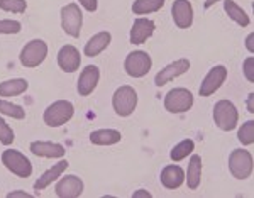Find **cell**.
Masks as SVG:
<instances>
[{
    "mask_svg": "<svg viewBox=\"0 0 254 198\" xmlns=\"http://www.w3.org/2000/svg\"><path fill=\"white\" fill-rule=\"evenodd\" d=\"M253 100H254V93H249V97H248V110L249 112H254V105H253Z\"/></svg>",
    "mask_w": 254,
    "mask_h": 198,
    "instance_id": "37",
    "label": "cell"
},
{
    "mask_svg": "<svg viewBox=\"0 0 254 198\" xmlns=\"http://www.w3.org/2000/svg\"><path fill=\"white\" fill-rule=\"evenodd\" d=\"M48 55V44L41 39L29 41L20 51V63L26 68H36L44 61Z\"/></svg>",
    "mask_w": 254,
    "mask_h": 198,
    "instance_id": "9",
    "label": "cell"
},
{
    "mask_svg": "<svg viewBox=\"0 0 254 198\" xmlns=\"http://www.w3.org/2000/svg\"><path fill=\"white\" fill-rule=\"evenodd\" d=\"M243 71H244V76L249 83H254V58L249 56L244 60V65H243Z\"/></svg>",
    "mask_w": 254,
    "mask_h": 198,
    "instance_id": "32",
    "label": "cell"
},
{
    "mask_svg": "<svg viewBox=\"0 0 254 198\" xmlns=\"http://www.w3.org/2000/svg\"><path fill=\"white\" fill-rule=\"evenodd\" d=\"M237 139L244 146H249V144L254 142V121H248L241 126L239 132H237Z\"/></svg>",
    "mask_w": 254,
    "mask_h": 198,
    "instance_id": "28",
    "label": "cell"
},
{
    "mask_svg": "<svg viewBox=\"0 0 254 198\" xmlns=\"http://www.w3.org/2000/svg\"><path fill=\"white\" fill-rule=\"evenodd\" d=\"M0 9L14 14H22L27 9L26 0H0Z\"/></svg>",
    "mask_w": 254,
    "mask_h": 198,
    "instance_id": "29",
    "label": "cell"
},
{
    "mask_svg": "<svg viewBox=\"0 0 254 198\" xmlns=\"http://www.w3.org/2000/svg\"><path fill=\"white\" fill-rule=\"evenodd\" d=\"M27 83L24 78H15V80H7L0 83V97H17L27 90Z\"/></svg>",
    "mask_w": 254,
    "mask_h": 198,
    "instance_id": "23",
    "label": "cell"
},
{
    "mask_svg": "<svg viewBox=\"0 0 254 198\" xmlns=\"http://www.w3.org/2000/svg\"><path fill=\"white\" fill-rule=\"evenodd\" d=\"M0 114L9 115V117H14V119L26 117V110H24L22 107L10 104V102H7V100H0Z\"/></svg>",
    "mask_w": 254,
    "mask_h": 198,
    "instance_id": "27",
    "label": "cell"
},
{
    "mask_svg": "<svg viewBox=\"0 0 254 198\" xmlns=\"http://www.w3.org/2000/svg\"><path fill=\"white\" fill-rule=\"evenodd\" d=\"M20 29L22 27L17 20H0V34H17Z\"/></svg>",
    "mask_w": 254,
    "mask_h": 198,
    "instance_id": "31",
    "label": "cell"
},
{
    "mask_svg": "<svg viewBox=\"0 0 254 198\" xmlns=\"http://www.w3.org/2000/svg\"><path fill=\"white\" fill-rule=\"evenodd\" d=\"M66 170H68V161H60V163H55V166H51L46 173H43V175L39 176L38 181L34 183V190L41 192V190L48 188L53 181L58 180Z\"/></svg>",
    "mask_w": 254,
    "mask_h": 198,
    "instance_id": "18",
    "label": "cell"
},
{
    "mask_svg": "<svg viewBox=\"0 0 254 198\" xmlns=\"http://www.w3.org/2000/svg\"><path fill=\"white\" fill-rule=\"evenodd\" d=\"M195 149V142L191 141V139H185V141L178 142L176 146L171 149L170 152V158L175 161V163H178V161L185 159L187 156H190L191 152Z\"/></svg>",
    "mask_w": 254,
    "mask_h": 198,
    "instance_id": "26",
    "label": "cell"
},
{
    "mask_svg": "<svg viewBox=\"0 0 254 198\" xmlns=\"http://www.w3.org/2000/svg\"><path fill=\"white\" fill-rule=\"evenodd\" d=\"M154 32V22L149 19H136L134 26L130 29V43L132 44H142L153 36Z\"/></svg>",
    "mask_w": 254,
    "mask_h": 198,
    "instance_id": "17",
    "label": "cell"
},
{
    "mask_svg": "<svg viewBox=\"0 0 254 198\" xmlns=\"http://www.w3.org/2000/svg\"><path fill=\"white\" fill-rule=\"evenodd\" d=\"M14 139H15V135H14L12 127L0 117V142H2L3 146H10V144L14 142Z\"/></svg>",
    "mask_w": 254,
    "mask_h": 198,
    "instance_id": "30",
    "label": "cell"
},
{
    "mask_svg": "<svg viewBox=\"0 0 254 198\" xmlns=\"http://www.w3.org/2000/svg\"><path fill=\"white\" fill-rule=\"evenodd\" d=\"M193 105V93L187 88H173L165 97V109L171 114H183Z\"/></svg>",
    "mask_w": 254,
    "mask_h": 198,
    "instance_id": "6",
    "label": "cell"
},
{
    "mask_svg": "<svg viewBox=\"0 0 254 198\" xmlns=\"http://www.w3.org/2000/svg\"><path fill=\"white\" fill-rule=\"evenodd\" d=\"M136 105H137V93L132 86L124 85L116 90V93L112 97V107L117 115L129 117L136 110Z\"/></svg>",
    "mask_w": 254,
    "mask_h": 198,
    "instance_id": "1",
    "label": "cell"
},
{
    "mask_svg": "<svg viewBox=\"0 0 254 198\" xmlns=\"http://www.w3.org/2000/svg\"><path fill=\"white\" fill-rule=\"evenodd\" d=\"M253 41H254V34L251 32V34L248 36V39H246V46H248V49L251 53H254V44H253Z\"/></svg>",
    "mask_w": 254,
    "mask_h": 198,
    "instance_id": "35",
    "label": "cell"
},
{
    "mask_svg": "<svg viewBox=\"0 0 254 198\" xmlns=\"http://www.w3.org/2000/svg\"><path fill=\"white\" fill-rule=\"evenodd\" d=\"M224 9L225 12H227V15L231 17L232 20H234L236 24H239L241 27H246V26H249V17H248V14L241 9L239 5L234 2V0H225L224 2Z\"/></svg>",
    "mask_w": 254,
    "mask_h": 198,
    "instance_id": "24",
    "label": "cell"
},
{
    "mask_svg": "<svg viewBox=\"0 0 254 198\" xmlns=\"http://www.w3.org/2000/svg\"><path fill=\"white\" fill-rule=\"evenodd\" d=\"M75 114V107L68 100H56L44 110V122L49 127H60L66 124Z\"/></svg>",
    "mask_w": 254,
    "mask_h": 198,
    "instance_id": "2",
    "label": "cell"
},
{
    "mask_svg": "<svg viewBox=\"0 0 254 198\" xmlns=\"http://www.w3.org/2000/svg\"><path fill=\"white\" fill-rule=\"evenodd\" d=\"M225 78H227V68L222 65L214 66V68L207 73V76L203 78L202 86H200V95H202V97H210V95H214L217 90L222 86Z\"/></svg>",
    "mask_w": 254,
    "mask_h": 198,
    "instance_id": "10",
    "label": "cell"
},
{
    "mask_svg": "<svg viewBox=\"0 0 254 198\" xmlns=\"http://www.w3.org/2000/svg\"><path fill=\"white\" fill-rule=\"evenodd\" d=\"M134 198H139V197H146V198H151V193L149 192H146V190H139V192H136L132 195Z\"/></svg>",
    "mask_w": 254,
    "mask_h": 198,
    "instance_id": "36",
    "label": "cell"
},
{
    "mask_svg": "<svg viewBox=\"0 0 254 198\" xmlns=\"http://www.w3.org/2000/svg\"><path fill=\"white\" fill-rule=\"evenodd\" d=\"M153 60L146 51H132L129 53L124 61V69L129 76L132 78H142L151 71Z\"/></svg>",
    "mask_w": 254,
    "mask_h": 198,
    "instance_id": "5",
    "label": "cell"
},
{
    "mask_svg": "<svg viewBox=\"0 0 254 198\" xmlns=\"http://www.w3.org/2000/svg\"><path fill=\"white\" fill-rule=\"evenodd\" d=\"M9 198H15V197H24V198H31L32 195H29L27 192H10L9 195H7Z\"/></svg>",
    "mask_w": 254,
    "mask_h": 198,
    "instance_id": "34",
    "label": "cell"
},
{
    "mask_svg": "<svg viewBox=\"0 0 254 198\" xmlns=\"http://www.w3.org/2000/svg\"><path fill=\"white\" fill-rule=\"evenodd\" d=\"M58 65L64 73H75L81 65L80 51L71 44H66L58 51Z\"/></svg>",
    "mask_w": 254,
    "mask_h": 198,
    "instance_id": "13",
    "label": "cell"
},
{
    "mask_svg": "<svg viewBox=\"0 0 254 198\" xmlns=\"http://www.w3.org/2000/svg\"><path fill=\"white\" fill-rule=\"evenodd\" d=\"M171 15L180 29H188L193 24V7L188 0H175L171 5Z\"/></svg>",
    "mask_w": 254,
    "mask_h": 198,
    "instance_id": "12",
    "label": "cell"
},
{
    "mask_svg": "<svg viewBox=\"0 0 254 198\" xmlns=\"http://www.w3.org/2000/svg\"><path fill=\"white\" fill-rule=\"evenodd\" d=\"M183 180H185V173L178 164H170V166L163 168L161 171V183L163 187L168 190H176L178 187H182Z\"/></svg>",
    "mask_w": 254,
    "mask_h": 198,
    "instance_id": "19",
    "label": "cell"
},
{
    "mask_svg": "<svg viewBox=\"0 0 254 198\" xmlns=\"http://www.w3.org/2000/svg\"><path fill=\"white\" fill-rule=\"evenodd\" d=\"M202 180V158L200 156H191L187 170V185L190 190H196L200 187Z\"/></svg>",
    "mask_w": 254,
    "mask_h": 198,
    "instance_id": "22",
    "label": "cell"
},
{
    "mask_svg": "<svg viewBox=\"0 0 254 198\" xmlns=\"http://www.w3.org/2000/svg\"><path fill=\"white\" fill-rule=\"evenodd\" d=\"M31 152L39 158H49V159H55V158H63L64 149L61 144L56 142H49V141H34L31 142Z\"/></svg>",
    "mask_w": 254,
    "mask_h": 198,
    "instance_id": "16",
    "label": "cell"
},
{
    "mask_svg": "<svg viewBox=\"0 0 254 198\" xmlns=\"http://www.w3.org/2000/svg\"><path fill=\"white\" fill-rule=\"evenodd\" d=\"M215 2H219V0H208V2L205 3V7H207V9H208V7H210V5H214Z\"/></svg>",
    "mask_w": 254,
    "mask_h": 198,
    "instance_id": "38",
    "label": "cell"
},
{
    "mask_svg": "<svg viewBox=\"0 0 254 198\" xmlns=\"http://www.w3.org/2000/svg\"><path fill=\"white\" fill-rule=\"evenodd\" d=\"M110 39H112V36H110L109 32H105V31L98 32V34H95L93 38H90L87 46H85V55L88 58L100 55V53L110 44Z\"/></svg>",
    "mask_w": 254,
    "mask_h": 198,
    "instance_id": "21",
    "label": "cell"
},
{
    "mask_svg": "<svg viewBox=\"0 0 254 198\" xmlns=\"http://www.w3.org/2000/svg\"><path fill=\"white\" fill-rule=\"evenodd\" d=\"M229 170L237 180H246L253 173V156L246 149H234L229 156Z\"/></svg>",
    "mask_w": 254,
    "mask_h": 198,
    "instance_id": "4",
    "label": "cell"
},
{
    "mask_svg": "<svg viewBox=\"0 0 254 198\" xmlns=\"http://www.w3.org/2000/svg\"><path fill=\"white\" fill-rule=\"evenodd\" d=\"M237 119H239V114H237V109L232 102L219 100L214 105V121L219 129H222V131L236 129Z\"/></svg>",
    "mask_w": 254,
    "mask_h": 198,
    "instance_id": "3",
    "label": "cell"
},
{
    "mask_svg": "<svg viewBox=\"0 0 254 198\" xmlns=\"http://www.w3.org/2000/svg\"><path fill=\"white\" fill-rule=\"evenodd\" d=\"M80 3L85 7V10H88V12L97 10V0H80Z\"/></svg>",
    "mask_w": 254,
    "mask_h": 198,
    "instance_id": "33",
    "label": "cell"
},
{
    "mask_svg": "<svg viewBox=\"0 0 254 198\" xmlns=\"http://www.w3.org/2000/svg\"><path fill=\"white\" fill-rule=\"evenodd\" d=\"M163 5H165V0H136L132 3V12L137 15L153 14L163 9Z\"/></svg>",
    "mask_w": 254,
    "mask_h": 198,
    "instance_id": "25",
    "label": "cell"
},
{
    "mask_svg": "<svg viewBox=\"0 0 254 198\" xmlns=\"http://www.w3.org/2000/svg\"><path fill=\"white\" fill-rule=\"evenodd\" d=\"M122 139L121 132L116 129H98L90 134V142L97 146H112Z\"/></svg>",
    "mask_w": 254,
    "mask_h": 198,
    "instance_id": "20",
    "label": "cell"
},
{
    "mask_svg": "<svg viewBox=\"0 0 254 198\" xmlns=\"http://www.w3.org/2000/svg\"><path fill=\"white\" fill-rule=\"evenodd\" d=\"M98 78H100V71L97 66L88 65L87 68H83L81 75L78 78V93L81 97H88L98 85Z\"/></svg>",
    "mask_w": 254,
    "mask_h": 198,
    "instance_id": "15",
    "label": "cell"
},
{
    "mask_svg": "<svg viewBox=\"0 0 254 198\" xmlns=\"http://www.w3.org/2000/svg\"><path fill=\"white\" fill-rule=\"evenodd\" d=\"M81 24H83V15L76 3H68L61 9V27L71 38H80Z\"/></svg>",
    "mask_w": 254,
    "mask_h": 198,
    "instance_id": "8",
    "label": "cell"
},
{
    "mask_svg": "<svg viewBox=\"0 0 254 198\" xmlns=\"http://www.w3.org/2000/svg\"><path fill=\"white\" fill-rule=\"evenodd\" d=\"M188 69H190V61H188L187 58L176 60L158 73L156 78H154V83H156V86H163V85L170 83L171 80H175V78L182 76L183 73L188 71Z\"/></svg>",
    "mask_w": 254,
    "mask_h": 198,
    "instance_id": "11",
    "label": "cell"
},
{
    "mask_svg": "<svg viewBox=\"0 0 254 198\" xmlns=\"http://www.w3.org/2000/svg\"><path fill=\"white\" fill-rule=\"evenodd\" d=\"M55 190L60 198H78L83 193V181L78 176L69 175L61 178Z\"/></svg>",
    "mask_w": 254,
    "mask_h": 198,
    "instance_id": "14",
    "label": "cell"
},
{
    "mask_svg": "<svg viewBox=\"0 0 254 198\" xmlns=\"http://www.w3.org/2000/svg\"><path fill=\"white\" fill-rule=\"evenodd\" d=\"M2 163L7 166V170H10L15 176L19 178H29L32 173V164L31 161L22 154V152L15 149H7L2 154Z\"/></svg>",
    "mask_w": 254,
    "mask_h": 198,
    "instance_id": "7",
    "label": "cell"
}]
</instances>
